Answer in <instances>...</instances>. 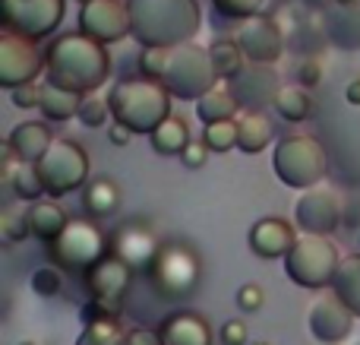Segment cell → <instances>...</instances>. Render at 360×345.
Instances as JSON below:
<instances>
[{
    "mask_svg": "<svg viewBox=\"0 0 360 345\" xmlns=\"http://www.w3.org/2000/svg\"><path fill=\"white\" fill-rule=\"evenodd\" d=\"M44 76L51 86L86 99L108 82L111 54L95 38L82 35V32H67V35L51 38V44L44 48Z\"/></svg>",
    "mask_w": 360,
    "mask_h": 345,
    "instance_id": "1",
    "label": "cell"
},
{
    "mask_svg": "<svg viewBox=\"0 0 360 345\" xmlns=\"http://www.w3.org/2000/svg\"><path fill=\"white\" fill-rule=\"evenodd\" d=\"M130 38L143 48H180L196 38L202 13L196 0H127Z\"/></svg>",
    "mask_w": 360,
    "mask_h": 345,
    "instance_id": "2",
    "label": "cell"
},
{
    "mask_svg": "<svg viewBox=\"0 0 360 345\" xmlns=\"http://www.w3.org/2000/svg\"><path fill=\"white\" fill-rule=\"evenodd\" d=\"M111 118L139 137H152L171 118V92L155 80H124L108 95Z\"/></svg>",
    "mask_w": 360,
    "mask_h": 345,
    "instance_id": "3",
    "label": "cell"
},
{
    "mask_svg": "<svg viewBox=\"0 0 360 345\" xmlns=\"http://www.w3.org/2000/svg\"><path fill=\"white\" fill-rule=\"evenodd\" d=\"M202 260L186 241H165L155 263L149 270V282L162 301H184L199 289Z\"/></svg>",
    "mask_w": 360,
    "mask_h": 345,
    "instance_id": "4",
    "label": "cell"
},
{
    "mask_svg": "<svg viewBox=\"0 0 360 345\" xmlns=\"http://www.w3.org/2000/svg\"><path fill=\"white\" fill-rule=\"evenodd\" d=\"M272 171L281 184L294 190H313L326 175H329V158H326L323 146L313 137H291L278 139L272 152Z\"/></svg>",
    "mask_w": 360,
    "mask_h": 345,
    "instance_id": "5",
    "label": "cell"
},
{
    "mask_svg": "<svg viewBox=\"0 0 360 345\" xmlns=\"http://www.w3.org/2000/svg\"><path fill=\"white\" fill-rule=\"evenodd\" d=\"M218 82V73L212 67L209 48L199 44H180V48L168 51V67H165L162 86L171 92V99L180 101H199L202 95H209Z\"/></svg>",
    "mask_w": 360,
    "mask_h": 345,
    "instance_id": "6",
    "label": "cell"
},
{
    "mask_svg": "<svg viewBox=\"0 0 360 345\" xmlns=\"http://www.w3.org/2000/svg\"><path fill=\"white\" fill-rule=\"evenodd\" d=\"M44 247H48L51 266H57L63 272H82V276L111 251L108 234L92 219H70V225L63 228L60 238H54Z\"/></svg>",
    "mask_w": 360,
    "mask_h": 345,
    "instance_id": "7",
    "label": "cell"
},
{
    "mask_svg": "<svg viewBox=\"0 0 360 345\" xmlns=\"http://www.w3.org/2000/svg\"><path fill=\"white\" fill-rule=\"evenodd\" d=\"M342 257H338V247L329 238H316V234H300L297 244L291 247V253L285 257V272L294 285L300 289L319 291L326 285H332Z\"/></svg>",
    "mask_w": 360,
    "mask_h": 345,
    "instance_id": "8",
    "label": "cell"
},
{
    "mask_svg": "<svg viewBox=\"0 0 360 345\" xmlns=\"http://www.w3.org/2000/svg\"><path fill=\"white\" fill-rule=\"evenodd\" d=\"M48 196H67L89 184V156L73 139H54L44 158L35 165Z\"/></svg>",
    "mask_w": 360,
    "mask_h": 345,
    "instance_id": "9",
    "label": "cell"
},
{
    "mask_svg": "<svg viewBox=\"0 0 360 345\" xmlns=\"http://www.w3.org/2000/svg\"><path fill=\"white\" fill-rule=\"evenodd\" d=\"M67 0H0V25L4 32L29 42H41L63 23Z\"/></svg>",
    "mask_w": 360,
    "mask_h": 345,
    "instance_id": "10",
    "label": "cell"
},
{
    "mask_svg": "<svg viewBox=\"0 0 360 345\" xmlns=\"http://www.w3.org/2000/svg\"><path fill=\"white\" fill-rule=\"evenodd\" d=\"M108 244H111V251H108L111 257H117L120 263H127L133 272H146V276H149V270H152V263H155V257H158L165 241H158L155 228H152L149 222L130 219V222L114 228Z\"/></svg>",
    "mask_w": 360,
    "mask_h": 345,
    "instance_id": "11",
    "label": "cell"
},
{
    "mask_svg": "<svg viewBox=\"0 0 360 345\" xmlns=\"http://www.w3.org/2000/svg\"><path fill=\"white\" fill-rule=\"evenodd\" d=\"M44 73V54L35 48V42L4 32L0 35V86L19 89L32 86Z\"/></svg>",
    "mask_w": 360,
    "mask_h": 345,
    "instance_id": "12",
    "label": "cell"
},
{
    "mask_svg": "<svg viewBox=\"0 0 360 345\" xmlns=\"http://www.w3.org/2000/svg\"><path fill=\"white\" fill-rule=\"evenodd\" d=\"M228 89L237 99V105L247 114H253V111H262V108L275 105L278 92L285 86L278 82V73H275L269 63H247V67L228 82Z\"/></svg>",
    "mask_w": 360,
    "mask_h": 345,
    "instance_id": "13",
    "label": "cell"
},
{
    "mask_svg": "<svg viewBox=\"0 0 360 345\" xmlns=\"http://www.w3.org/2000/svg\"><path fill=\"white\" fill-rule=\"evenodd\" d=\"M79 32L101 44H114L130 35V13L124 0H89L79 10Z\"/></svg>",
    "mask_w": 360,
    "mask_h": 345,
    "instance_id": "14",
    "label": "cell"
},
{
    "mask_svg": "<svg viewBox=\"0 0 360 345\" xmlns=\"http://www.w3.org/2000/svg\"><path fill=\"white\" fill-rule=\"evenodd\" d=\"M294 222L304 234L329 238L342 225V203L332 190H304V196L294 203Z\"/></svg>",
    "mask_w": 360,
    "mask_h": 345,
    "instance_id": "15",
    "label": "cell"
},
{
    "mask_svg": "<svg viewBox=\"0 0 360 345\" xmlns=\"http://www.w3.org/2000/svg\"><path fill=\"white\" fill-rule=\"evenodd\" d=\"M234 42L240 44L243 57H247L250 63H269V67H272V63L285 54V35H281L278 25L269 16H262V13L247 19V23H240Z\"/></svg>",
    "mask_w": 360,
    "mask_h": 345,
    "instance_id": "16",
    "label": "cell"
},
{
    "mask_svg": "<svg viewBox=\"0 0 360 345\" xmlns=\"http://www.w3.org/2000/svg\"><path fill=\"white\" fill-rule=\"evenodd\" d=\"M354 320L357 317L351 314V310L345 308L335 295L316 298V301L310 304V310H307L310 333L316 336L319 342H326V345H338V342L348 339L351 330H354Z\"/></svg>",
    "mask_w": 360,
    "mask_h": 345,
    "instance_id": "17",
    "label": "cell"
},
{
    "mask_svg": "<svg viewBox=\"0 0 360 345\" xmlns=\"http://www.w3.org/2000/svg\"><path fill=\"white\" fill-rule=\"evenodd\" d=\"M130 279H133L130 266L108 253L105 260H98V263L86 272V289H89V295L98 298V301L120 304L127 298V291H130Z\"/></svg>",
    "mask_w": 360,
    "mask_h": 345,
    "instance_id": "18",
    "label": "cell"
},
{
    "mask_svg": "<svg viewBox=\"0 0 360 345\" xmlns=\"http://www.w3.org/2000/svg\"><path fill=\"white\" fill-rule=\"evenodd\" d=\"M247 244L256 257L278 260V257H288V253H291V247L297 244V234H294V228L288 225L285 219L266 215V219H259L253 228H250Z\"/></svg>",
    "mask_w": 360,
    "mask_h": 345,
    "instance_id": "19",
    "label": "cell"
},
{
    "mask_svg": "<svg viewBox=\"0 0 360 345\" xmlns=\"http://www.w3.org/2000/svg\"><path fill=\"white\" fill-rule=\"evenodd\" d=\"M54 139L57 137H51L48 124H41V120H25V124L13 127L6 146L13 149V156H16L19 165H38Z\"/></svg>",
    "mask_w": 360,
    "mask_h": 345,
    "instance_id": "20",
    "label": "cell"
},
{
    "mask_svg": "<svg viewBox=\"0 0 360 345\" xmlns=\"http://www.w3.org/2000/svg\"><path fill=\"white\" fill-rule=\"evenodd\" d=\"M165 345H212V330L196 310H177L158 327Z\"/></svg>",
    "mask_w": 360,
    "mask_h": 345,
    "instance_id": "21",
    "label": "cell"
},
{
    "mask_svg": "<svg viewBox=\"0 0 360 345\" xmlns=\"http://www.w3.org/2000/svg\"><path fill=\"white\" fill-rule=\"evenodd\" d=\"M67 225H70V215L63 213V206H57L54 200H38V203H32V206H29L32 238L51 244L54 238H60Z\"/></svg>",
    "mask_w": 360,
    "mask_h": 345,
    "instance_id": "22",
    "label": "cell"
},
{
    "mask_svg": "<svg viewBox=\"0 0 360 345\" xmlns=\"http://www.w3.org/2000/svg\"><path fill=\"white\" fill-rule=\"evenodd\" d=\"M82 209H86L92 219H108L120 209V187L111 177H92V181L82 187Z\"/></svg>",
    "mask_w": 360,
    "mask_h": 345,
    "instance_id": "23",
    "label": "cell"
},
{
    "mask_svg": "<svg viewBox=\"0 0 360 345\" xmlns=\"http://www.w3.org/2000/svg\"><path fill=\"white\" fill-rule=\"evenodd\" d=\"M272 139H275L272 120H269L262 111L243 114V118L237 120V149L247 152V156H256V152L269 149Z\"/></svg>",
    "mask_w": 360,
    "mask_h": 345,
    "instance_id": "24",
    "label": "cell"
},
{
    "mask_svg": "<svg viewBox=\"0 0 360 345\" xmlns=\"http://www.w3.org/2000/svg\"><path fill=\"white\" fill-rule=\"evenodd\" d=\"M332 295L354 317H360V253H351L342 260L335 279H332Z\"/></svg>",
    "mask_w": 360,
    "mask_h": 345,
    "instance_id": "25",
    "label": "cell"
},
{
    "mask_svg": "<svg viewBox=\"0 0 360 345\" xmlns=\"http://www.w3.org/2000/svg\"><path fill=\"white\" fill-rule=\"evenodd\" d=\"M38 108H41L44 120H51V124H63V120H70V118H79L82 95L67 92V89H57V86H51V82H44L41 86V105Z\"/></svg>",
    "mask_w": 360,
    "mask_h": 345,
    "instance_id": "26",
    "label": "cell"
},
{
    "mask_svg": "<svg viewBox=\"0 0 360 345\" xmlns=\"http://www.w3.org/2000/svg\"><path fill=\"white\" fill-rule=\"evenodd\" d=\"M240 111V105H237V99L231 95V89H212L209 95H202V99L196 101V118L202 120L205 127L209 124H224V120H234V114Z\"/></svg>",
    "mask_w": 360,
    "mask_h": 345,
    "instance_id": "27",
    "label": "cell"
},
{
    "mask_svg": "<svg viewBox=\"0 0 360 345\" xmlns=\"http://www.w3.org/2000/svg\"><path fill=\"white\" fill-rule=\"evenodd\" d=\"M149 143L158 156H184V149L190 146V127H186L184 118L171 114V118L152 133Z\"/></svg>",
    "mask_w": 360,
    "mask_h": 345,
    "instance_id": "28",
    "label": "cell"
},
{
    "mask_svg": "<svg viewBox=\"0 0 360 345\" xmlns=\"http://www.w3.org/2000/svg\"><path fill=\"white\" fill-rule=\"evenodd\" d=\"M209 54H212V67H215L218 80H234L243 67H247V57H243L240 44L234 38H218V42L209 44Z\"/></svg>",
    "mask_w": 360,
    "mask_h": 345,
    "instance_id": "29",
    "label": "cell"
},
{
    "mask_svg": "<svg viewBox=\"0 0 360 345\" xmlns=\"http://www.w3.org/2000/svg\"><path fill=\"white\" fill-rule=\"evenodd\" d=\"M275 111H278L281 120H288V124H300V120H307V118L313 114V101H310V95H307V89H300V86H285V89L278 92Z\"/></svg>",
    "mask_w": 360,
    "mask_h": 345,
    "instance_id": "30",
    "label": "cell"
},
{
    "mask_svg": "<svg viewBox=\"0 0 360 345\" xmlns=\"http://www.w3.org/2000/svg\"><path fill=\"white\" fill-rule=\"evenodd\" d=\"M76 345H127V333L120 327V320H101L82 327V333L76 336Z\"/></svg>",
    "mask_w": 360,
    "mask_h": 345,
    "instance_id": "31",
    "label": "cell"
},
{
    "mask_svg": "<svg viewBox=\"0 0 360 345\" xmlns=\"http://www.w3.org/2000/svg\"><path fill=\"white\" fill-rule=\"evenodd\" d=\"M10 187L16 190V196L25 200V203H38L44 194H48L44 184H41V177H38L35 165H16V171L10 175Z\"/></svg>",
    "mask_w": 360,
    "mask_h": 345,
    "instance_id": "32",
    "label": "cell"
},
{
    "mask_svg": "<svg viewBox=\"0 0 360 345\" xmlns=\"http://www.w3.org/2000/svg\"><path fill=\"white\" fill-rule=\"evenodd\" d=\"M32 234L29 228V209H4V215H0V238H4V244H19V241H25Z\"/></svg>",
    "mask_w": 360,
    "mask_h": 345,
    "instance_id": "33",
    "label": "cell"
},
{
    "mask_svg": "<svg viewBox=\"0 0 360 345\" xmlns=\"http://www.w3.org/2000/svg\"><path fill=\"white\" fill-rule=\"evenodd\" d=\"M202 143L212 152H228L237 149V120H224V124H209L202 130Z\"/></svg>",
    "mask_w": 360,
    "mask_h": 345,
    "instance_id": "34",
    "label": "cell"
},
{
    "mask_svg": "<svg viewBox=\"0 0 360 345\" xmlns=\"http://www.w3.org/2000/svg\"><path fill=\"white\" fill-rule=\"evenodd\" d=\"M262 4H266V0H212V6H215L218 16L237 19V23H247V19L259 16Z\"/></svg>",
    "mask_w": 360,
    "mask_h": 345,
    "instance_id": "35",
    "label": "cell"
},
{
    "mask_svg": "<svg viewBox=\"0 0 360 345\" xmlns=\"http://www.w3.org/2000/svg\"><path fill=\"white\" fill-rule=\"evenodd\" d=\"M168 51L171 48H143V54H139V70H143V80L162 82L165 67H168Z\"/></svg>",
    "mask_w": 360,
    "mask_h": 345,
    "instance_id": "36",
    "label": "cell"
},
{
    "mask_svg": "<svg viewBox=\"0 0 360 345\" xmlns=\"http://www.w3.org/2000/svg\"><path fill=\"white\" fill-rule=\"evenodd\" d=\"M79 120L86 127H105L111 120V105L101 101L98 95H86L82 99V108H79Z\"/></svg>",
    "mask_w": 360,
    "mask_h": 345,
    "instance_id": "37",
    "label": "cell"
},
{
    "mask_svg": "<svg viewBox=\"0 0 360 345\" xmlns=\"http://www.w3.org/2000/svg\"><path fill=\"white\" fill-rule=\"evenodd\" d=\"M117 314H120V304L98 301V298H92V301H86L79 308L82 327H89V323H101V320H117Z\"/></svg>",
    "mask_w": 360,
    "mask_h": 345,
    "instance_id": "38",
    "label": "cell"
},
{
    "mask_svg": "<svg viewBox=\"0 0 360 345\" xmlns=\"http://www.w3.org/2000/svg\"><path fill=\"white\" fill-rule=\"evenodd\" d=\"M32 291H38L41 298L60 295V272H57V266H41V270L32 272Z\"/></svg>",
    "mask_w": 360,
    "mask_h": 345,
    "instance_id": "39",
    "label": "cell"
},
{
    "mask_svg": "<svg viewBox=\"0 0 360 345\" xmlns=\"http://www.w3.org/2000/svg\"><path fill=\"white\" fill-rule=\"evenodd\" d=\"M262 301H266V295H262V289L256 282L240 285V291H237V308L247 310V314H250V310H259Z\"/></svg>",
    "mask_w": 360,
    "mask_h": 345,
    "instance_id": "40",
    "label": "cell"
},
{
    "mask_svg": "<svg viewBox=\"0 0 360 345\" xmlns=\"http://www.w3.org/2000/svg\"><path fill=\"white\" fill-rule=\"evenodd\" d=\"M209 152L212 149L202 143V139H190V146L184 149V156H180V158H184L186 168H202V165L209 162Z\"/></svg>",
    "mask_w": 360,
    "mask_h": 345,
    "instance_id": "41",
    "label": "cell"
},
{
    "mask_svg": "<svg viewBox=\"0 0 360 345\" xmlns=\"http://www.w3.org/2000/svg\"><path fill=\"white\" fill-rule=\"evenodd\" d=\"M13 105L16 108H38L41 105V86H19V89H13Z\"/></svg>",
    "mask_w": 360,
    "mask_h": 345,
    "instance_id": "42",
    "label": "cell"
},
{
    "mask_svg": "<svg viewBox=\"0 0 360 345\" xmlns=\"http://www.w3.org/2000/svg\"><path fill=\"white\" fill-rule=\"evenodd\" d=\"M221 345H247V323L243 320H228L218 333Z\"/></svg>",
    "mask_w": 360,
    "mask_h": 345,
    "instance_id": "43",
    "label": "cell"
},
{
    "mask_svg": "<svg viewBox=\"0 0 360 345\" xmlns=\"http://www.w3.org/2000/svg\"><path fill=\"white\" fill-rule=\"evenodd\" d=\"M127 345H165V342H162V333H158V330L136 327L127 333Z\"/></svg>",
    "mask_w": 360,
    "mask_h": 345,
    "instance_id": "44",
    "label": "cell"
},
{
    "mask_svg": "<svg viewBox=\"0 0 360 345\" xmlns=\"http://www.w3.org/2000/svg\"><path fill=\"white\" fill-rule=\"evenodd\" d=\"M319 76H323V67H319L316 61H304L297 67V80L304 82V89H310V86H316L319 82Z\"/></svg>",
    "mask_w": 360,
    "mask_h": 345,
    "instance_id": "45",
    "label": "cell"
},
{
    "mask_svg": "<svg viewBox=\"0 0 360 345\" xmlns=\"http://www.w3.org/2000/svg\"><path fill=\"white\" fill-rule=\"evenodd\" d=\"M130 137H133V130H130V127H124V124H117V120H114V124L108 127V139H111V143L117 146V149L130 146Z\"/></svg>",
    "mask_w": 360,
    "mask_h": 345,
    "instance_id": "46",
    "label": "cell"
},
{
    "mask_svg": "<svg viewBox=\"0 0 360 345\" xmlns=\"http://www.w3.org/2000/svg\"><path fill=\"white\" fill-rule=\"evenodd\" d=\"M345 99L351 101V105H360V80H351L348 89H345Z\"/></svg>",
    "mask_w": 360,
    "mask_h": 345,
    "instance_id": "47",
    "label": "cell"
},
{
    "mask_svg": "<svg viewBox=\"0 0 360 345\" xmlns=\"http://www.w3.org/2000/svg\"><path fill=\"white\" fill-rule=\"evenodd\" d=\"M335 4H342V6H357L360 0H335Z\"/></svg>",
    "mask_w": 360,
    "mask_h": 345,
    "instance_id": "48",
    "label": "cell"
},
{
    "mask_svg": "<svg viewBox=\"0 0 360 345\" xmlns=\"http://www.w3.org/2000/svg\"><path fill=\"white\" fill-rule=\"evenodd\" d=\"M19 345H35V342H32V339H25V342H19Z\"/></svg>",
    "mask_w": 360,
    "mask_h": 345,
    "instance_id": "49",
    "label": "cell"
},
{
    "mask_svg": "<svg viewBox=\"0 0 360 345\" xmlns=\"http://www.w3.org/2000/svg\"><path fill=\"white\" fill-rule=\"evenodd\" d=\"M253 345H272V342H253Z\"/></svg>",
    "mask_w": 360,
    "mask_h": 345,
    "instance_id": "50",
    "label": "cell"
},
{
    "mask_svg": "<svg viewBox=\"0 0 360 345\" xmlns=\"http://www.w3.org/2000/svg\"><path fill=\"white\" fill-rule=\"evenodd\" d=\"M357 345H360V342H357Z\"/></svg>",
    "mask_w": 360,
    "mask_h": 345,
    "instance_id": "51",
    "label": "cell"
}]
</instances>
